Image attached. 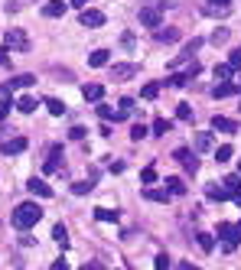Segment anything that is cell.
Masks as SVG:
<instances>
[{"mask_svg":"<svg viewBox=\"0 0 241 270\" xmlns=\"http://www.w3.org/2000/svg\"><path fill=\"white\" fill-rule=\"evenodd\" d=\"M39 218H43V209H39L36 202H23V205H16V209H13V225L20 228V231L33 228Z\"/></svg>","mask_w":241,"mask_h":270,"instance_id":"obj_1","label":"cell"},{"mask_svg":"<svg viewBox=\"0 0 241 270\" xmlns=\"http://www.w3.org/2000/svg\"><path fill=\"white\" fill-rule=\"evenodd\" d=\"M218 238H222L225 251H235V247L241 244V222H238V225H228V222H222V225H218Z\"/></svg>","mask_w":241,"mask_h":270,"instance_id":"obj_2","label":"cell"},{"mask_svg":"<svg viewBox=\"0 0 241 270\" xmlns=\"http://www.w3.org/2000/svg\"><path fill=\"white\" fill-rule=\"evenodd\" d=\"M3 46H7L10 52H30V39H26L23 30H7V36H3Z\"/></svg>","mask_w":241,"mask_h":270,"instance_id":"obj_3","label":"cell"},{"mask_svg":"<svg viewBox=\"0 0 241 270\" xmlns=\"http://www.w3.org/2000/svg\"><path fill=\"white\" fill-rule=\"evenodd\" d=\"M134 75H140L137 62H114V65H111V78H114V82H127V78H134Z\"/></svg>","mask_w":241,"mask_h":270,"instance_id":"obj_4","label":"cell"},{"mask_svg":"<svg viewBox=\"0 0 241 270\" xmlns=\"http://www.w3.org/2000/svg\"><path fill=\"white\" fill-rule=\"evenodd\" d=\"M30 85H36V75H16V78H10V82L0 85V98L10 94V91H16V88H30Z\"/></svg>","mask_w":241,"mask_h":270,"instance_id":"obj_5","label":"cell"},{"mask_svg":"<svg viewBox=\"0 0 241 270\" xmlns=\"http://www.w3.org/2000/svg\"><path fill=\"white\" fill-rule=\"evenodd\" d=\"M137 20L144 26H160V20H163V7H140V13H137Z\"/></svg>","mask_w":241,"mask_h":270,"instance_id":"obj_6","label":"cell"},{"mask_svg":"<svg viewBox=\"0 0 241 270\" xmlns=\"http://www.w3.org/2000/svg\"><path fill=\"white\" fill-rule=\"evenodd\" d=\"M82 26H88V30H98V26H104V13L95 7H85L82 10Z\"/></svg>","mask_w":241,"mask_h":270,"instance_id":"obj_7","label":"cell"},{"mask_svg":"<svg viewBox=\"0 0 241 270\" xmlns=\"http://www.w3.org/2000/svg\"><path fill=\"white\" fill-rule=\"evenodd\" d=\"M212 131H218V134H238V121H232V117H225V114H215V117H212Z\"/></svg>","mask_w":241,"mask_h":270,"instance_id":"obj_8","label":"cell"},{"mask_svg":"<svg viewBox=\"0 0 241 270\" xmlns=\"http://www.w3.org/2000/svg\"><path fill=\"white\" fill-rule=\"evenodd\" d=\"M173 160L183 163V166H186V173H195V170H199V160H195V153H193V150H186V147H179L176 153H173Z\"/></svg>","mask_w":241,"mask_h":270,"instance_id":"obj_9","label":"cell"},{"mask_svg":"<svg viewBox=\"0 0 241 270\" xmlns=\"http://www.w3.org/2000/svg\"><path fill=\"white\" fill-rule=\"evenodd\" d=\"M199 46H202V39H193V43H186V49H183V52H179L176 59L170 62V69H176V65H183V62H193V52H195Z\"/></svg>","mask_w":241,"mask_h":270,"instance_id":"obj_10","label":"cell"},{"mask_svg":"<svg viewBox=\"0 0 241 270\" xmlns=\"http://www.w3.org/2000/svg\"><path fill=\"white\" fill-rule=\"evenodd\" d=\"M26 189H30L33 195H39V199H52V189H49V182H43V179H36V176L26 182Z\"/></svg>","mask_w":241,"mask_h":270,"instance_id":"obj_11","label":"cell"},{"mask_svg":"<svg viewBox=\"0 0 241 270\" xmlns=\"http://www.w3.org/2000/svg\"><path fill=\"white\" fill-rule=\"evenodd\" d=\"M26 147H30V143H26V137H13V140H7V143H3V156H16V153H23Z\"/></svg>","mask_w":241,"mask_h":270,"instance_id":"obj_12","label":"cell"},{"mask_svg":"<svg viewBox=\"0 0 241 270\" xmlns=\"http://www.w3.org/2000/svg\"><path fill=\"white\" fill-rule=\"evenodd\" d=\"M153 39H156V43H176V39H179V30H176V26H166V30H163V26H156V30H153Z\"/></svg>","mask_w":241,"mask_h":270,"instance_id":"obj_13","label":"cell"},{"mask_svg":"<svg viewBox=\"0 0 241 270\" xmlns=\"http://www.w3.org/2000/svg\"><path fill=\"white\" fill-rule=\"evenodd\" d=\"M65 10H69V3H65V0H49L46 7H43V16H62Z\"/></svg>","mask_w":241,"mask_h":270,"instance_id":"obj_14","label":"cell"},{"mask_svg":"<svg viewBox=\"0 0 241 270\" xmlns=\"http://www.w3.org/2000/svg\"><path fill=\"white\" fill-rule=\"evenodd\" d=\"M98 114H101L104 117V121H124V117H131V114H124V111H121V108H111V104H98Z\"/></svg>","mask_w":241,"mask_h":270,"instance_id":"obj_15","label":"cell"},{"mask_svg":"<svg viewBox=\"0 0 241 270\" xmlns=\"http://www.w3.org/2000/svg\"><path fill=\"white\" fill-rule=\"evenodd\" d=\"M62 166V147H49V160H46V173H55Z\"/></svg>","mask_w":241,"mask_h":270,"instance_id":"obj_16","label":"cell"},{"mask_svg":"<svg viewBox=\"0 0 241 270\" xmlns=\"http://www.w3.org/2000/svg\"><path fill=\"white\" fill-rule=\"evenodd\" d=\"M88 65H92V69H104V65H108V49H95V52L88 55Z\"/></svg>","mask_w":241,"mask_h":270,"instance_id":"obj_17","label":"cell"},{"mask_svg":"<svg viewBox=\"0 0 241 270\" xmlns=\"http://www.w3.org/2000/svg\"><path fill=\"white\" fill-rule=\"evenodd\" d=\"M235 91H238V85H232V82H218V85L212 88V94H215V98H232Z\"/></svg>","mask_w":241,"mask_h":270,"instance_id":"obj_18","label":"cell"},{"mask_svg":"<svg viewBox=\"0 0 241 270\" xmlns=\"http://www.w3.org/2000/svg\"><path fill=\"white\" fill-rule=\"evenodd\" d=\"M82 94H85V101H101L104 88L98 85V82H92V85H85V88H82Z\"/></svg>","mask_w":241,"mask_h":270,"instance_id":"obj_19","label":"cell"},{"mask_svg":"<svg viewBox=\"0 0 241 270\" xmlns=\"http://www.w3.org/2000/svg\"><path fill=\"white\" fill-rule=\"evenodd\" d=\"M166 189H170V195H186V182L179 176H170L166 179Z\"/></svg>","mask_w":241,"mask_h":270,"instance_id":"obj_20","label":"cell"},{"mask_svg":"<svg viewBox=\"0 0 241 270\" xmlns=\"http://www.w3.org/2000/svg\"><path fill=\"white\" fill-rule=\"evenodd\" d=\"M205 195H209V199H215V202H222V199H228V189L225 185H205Z\"/></svg>","mask_w":241,"mask_h":270,"instance_id":"obj_21","label":"cell"},{"mask_svg":"<svg viewBox=\"0 0 241 270\" xmlns=\"http://www.w3.org/2000/svg\"><path fill=\"white\" fill-rule=\"evenodd\" d=\"M202 10L209 16H228V13H232V7H225V3H205Z\"/></svg>","mask_w":241,"mask_h":270,"instance_id":"obj_22","label":"cell"},{"mask_svg":"<svg viewBox=\"0 0 241 270\" xmlns=\"http://www.w3.org/2000/svg\"><path fill=\"white\" fill-rule=\"evenodd\" d=\"M173 131V121H166V117H156L153 121V134L156 137H163V134H170Z\"/></svg>","mask_w":241,"mask_h":270,"instance_id":"obj_23","label":"cell"},{"mask_svg":"<svg viewBox=\"0 0 241 270\" xmlns=\"http://www.w3.org/2000/svg\"><path fill=\"white\" fill-rule=\"evenodd\" d=\"M144 195H147L150 202H170V189H147Z\"/></svg>","mask_w":241,"mask_h":270,"instance_id":"obj_24","label":"cell"},{"mask_svg":"<svg viewBox=\"0 0 241 270\" xmlns=\"http://www.w3.org/2000/svg\"><path fill=\"white\" fill-rule=\"evenodd\" d=\"M195 241H199V247H202L205 254H209L212 247H215V238H212V234H209V231H199V234H195Z\"/></svg>","mask_w":241,"mask_h":270,"instance_id":"obj_25","label":"cell"},{"mask_svg":"<svg viewBox=\"0 0 241 270\" xmlns=\"http://www.w3.org/2000/svg\"><path fill=\"white\" fill-rule=\"evenodd\" d=\"M16 108L23 111V114H33V111H36V98H30V94H23V98L16 101Z\"/></svg>","mask_w":241,"mask_h":270,"instance_id":"obj_26","label":"cell"},{"mask_svg":"<svg viewBox=\"0 0 241 270\" xmlns=\"http://www.w3.org/2000/svg\"><path fill=\"white\" fill-rule=\"evenodd\" d=\"M43 104H46V108H49V114H55V117H59V114H65V104H62L59 98H46Z\"/></svg>","mask_w":241,"mask_h":270,"instance_id":"obj_27","label":"cell"},{"mask_svg":"<svg viewBox=\"0 0 241 270\" xmlns=\"http://www.w3.org/2000/svg\"><path fill=\"white\" fill-rule=\"evenodd\" d=\"M52 238H55V244L69 247V231H65V225H55V228H52Z\"/></svg>","mask_w":241,"mask_h":270,"instance_id":"obj_28","label":"cell"},{"mask_svg":"<svg viewBox=\"0 0 241 270\" xmlns=\"http://www.w3.org/2000/svg\"><path fill=\"white\" fill-rule=\"evenodd\" d=\"M195 150H202V153H205V150H212V134L209 131H202L199 137H195Z\"/></svg>","mask_w":241,"mask_h":270,"instance_id":"obj_29","label":"cell"},{"mask_svg":"<svg viewBox=\"0 0 241 270\" xmlns=\"http://www.w3.org/2000/svg\"><path fill=\"white\" fill-rule=\"evenodd\" d=\"M222 185H225V189H228V192H238V189H241V179H238V173H232V176H225V179H222Z\"/></svg>","mask_w":241,"mask_h":270,"instance_id":"obj_30","label":"cell"},{"mask_svg":"<svg viewBox=\"0 0 241 270\" xmlns=\"http://www.w3.org/2000/svg\"><path fill=\"white\" fill-rule=\"evenodd\" d=\"M92 189H95V176L85 179V182H75V185H72V192H75V195H85V192H92Z\"/></svg>","mask_w":241,"mask_h":270,"instance_id":"obj_31","label":"cell"},{"mask_svg":"<svg viewBox=\"0 0 241 270\" xmlns=\"http://www.w3.org/2000/svg\"><path fill=\"white\" fill-rule=\"evenodd\" d=\"M95 218L98 222H117V212L114 209H95Z\"/></svg>","mask_w":241,"mask_h":270,"instance_id":"obj_32","label":"cell"},{"mask_svg":"<svg viewBox=\"0 0 241 270\" xmlns=\"http://www.w3.org/2000/svg\"><path fill=\"white\" fill-rule=\"evenodd\" d=\"M232 65H228V62H225V65H215V78H218V82H228V78H232Z\"/></svg>","mask_w":241,"mask_h":270,"instance_id":"obj_33","label":"cell"},{"mask_svg":"<svg viewBox=\"0 0 241 270\" xmlns=\"http://www.w3.org/2000/svg\"><path fill=\"white\" fill-rule=\"evenodd\" d=\"M232 156H235V150L228 147V143H225V147H218V150H215V160H218V163H228Z\"/></svg>","mask_w":241,"mask_h":270,"instance_id":"obj_34","label":"cell"},{"mask_svg":"<svg viewBox=\"0 0 241 270\" xmlns=\"http://www.w3.org/2000/svg\"><path fill=\"white\" fill-rule=\"evenodd\" d=\"M16 101H10L7 94H3V98H0V121H7V114H10V108H13Z\"/></svg>","mask_w":241,"mask_h":270,"instance_id":"obj_35","label":"cell"},{"mask_svg":"<svg viewBox=\"0 0 241 270\" xmlns=\"http://www.w3.org/2000/svg\"><path fill=\"white\" fill-rule=\"evenodd\" d=\"M140 94H144L147 101H153L156 94H160V85H156V82H150V85H144V91H140Z\"/></svg>","mask_w":241,"mask_h":270,"instance_id":"obj_36","label":"cell"},{"mask_svg":"<svg viewBox=\"0 0 241 270\" xmlns=\"http://www.w3.org/2000/svg\"><path fill=\"white\" fill-rule=\"evenodd\" d=\"M153 267H156V270H170V267H173V261H170L166 254H156V257H153Z\"/></svg>","mask_w":241,"mask_h":270,"instance_id":"obj_37","label":"cell"},{"mask_svg":"<svg viewBox=\"0 0 241 270\" xmlns=\"http://www.w3.org/2000/svg\"><path fill=\"white\" fill-rule=\"evenodd\" d=\"M140 182H144V185H150V182H156V170H153V166H147V170L140 173Z\"/></svg>","mask_w":241,"mask_h":270,"instance_id":"obj_38","label":"cell"},{"mask_svg":"<svg viewBox=\"0 0 241 270\" xmlns=\"http://www.w3.org/2000/svg\"><path fill=\"white\" fill-rule=\"evenodd\" d=\"M212 43H215V46H222V43H228V30H225V26L212 33Z\"/></svg>","mask_w":241,"mask_h":270,"instance_id":"obj_39","label":"cell"},{"mask_svg":"<svg viewBox=\"0 0 241 270\" xmlns=\"http://www.w3.org/2000/svg\"><path fill=\"white\" fill-rule=\"evenodd\" d=\"M176 117H179V121H193V108H189V104H179Z\"/></svg>","mask_w":241,"mask_h":270,"instance_id":"obj_40","label":"cell"},{"mask_svg":"<svg viewBox=\"0 0 241 270\" xmlns=\"http://www.w3.org/2000/svg\"><path fill=\"white\" fill-rule=\"evenodd\" d=\"M147 127H144V124H134V131H131V140H144V137H147Z\"/></svg>","mask_w":241,"mask_h":270,"instance_id":"obj_41","label":"cell"},{"mask_svg":"<svg viewBox=\"0 0 241 270\" xmlns=\"http://www.w3.org/2000/svg\"><path fill=\"white\" fill-rule=\"evenodd\" d=\"M186 82H189V75H186V72H183V75H173L170 82H166V85H173V88H183V85H186Z\"/></svg>","mask_w":241,"mask_h":270,"instance_id":"obj_42","label":"cell"},{"mask_svg":"<svg viewBox=\"0 0 241 270\" xmlns=\"http://www.w3.org/2000/svg\"><path fill=\"white\" fill-rule=\"evenodd\" d=\"M26 3H33V0H10V3H7V10H10V13H16V10H23Z\"/></svg>","mask_w":241,"mask_h":270,"instance_id":"obj_43","label":"cell"},{"mask_svg":"<svg viewBox=\"0 0 241 270\" xmlns=\"http://www.w3.org/2000/svg\"><path fill=\"white\" fill-rule=\"evenodd\" d=\"M85 134H88L85 127H82V124H75V127H72V131H69V137H72V140H82V137H85Z\"/></svg>","mask_w":241,"mask_h":270,"instance_id":"obj_44","label":"cell"},{"mask_svg":"<svg viewBox=\"0 0 241 270\" xmlns=\"http://www.w3.org/2000/svg\"><path fill=\"white\" fill-rule=\"evenodd\" d=\"M7 65H10V49L0 46V69H7Z\"/></svg>","mask_w":241,"mask_h":270,"instance_id":"obj_45","label":"cell"},{"mask_svg":"<svg viewBox=\"0 0 241 270\" xmlns=\"http://www.w3.org/2000/svg\"><path fill=\"white\" fill-rule=\"evenodd\" d=\"M228 65H232L235 72H241V49H238V52H232V59H228Z\"/></svg>","mask_w":241,"mask_h":270,"instance_id":"obj_46","label":"cell"},{"mask_svg":"<svg viewBox=\"0 0 241 270\" xmlns=\"http://www.w3.org/2000/svg\"><path fill=\"white\" fill-rule=\"evenodd\" d=\"M121 111H124V114H131V111H134V101L131 98H121Z\"/></svg>","mask_w":241,"mask_h":270,"instance_id":"obj_47","label":"cell"},{"mask_svg":"<svg viewBox=\"0 0 241 270\" xmlns=\"http://www.w3.org/2000/svg\"><path fill=\"white\" fill-rule=\"evenodd\" d=\"M199 72H202V69H199V62H193V65H189V69H186V75H189V78H195V75H199Z\"/></svg>","mask_w":241,"mask_h":270,"instance_id":"obj_48","label":"cell"},{"mask_svg":"<svg viewBox=\"0 0 241 270\" xmlns=\"http://www.w3.org/2000/svg\"><path fill=\"white\" fill-rule=\"evenodd\" d=\"M121 43H124L127 49H134V33H124V39H121Z\"/></svg>","mask_w":241,"mask_h":270,"instance_id":"obj_49","label":"cell"},{"mask_svg":"<svg viewBox=\"0 0 241 270\" xmlns=\"http://www.w3.org/2000/svg\"><path fill=\"white\" fill-rule=\"evenodd\" d=\"M49 270H69V264H65V261H55V264H52Z\"/></svg>","mask_w":241,"mask_h":270,"instance_id":"obj_50","label":"cell"},{"mask_svg":"<svg viewBox=\"0 0 241 270\" xmlns=\"http://www.w3.org/2000/svg\"><path fill=\"white\" fill-rule=\"evenodd\" d=\"M85 3L88 0H72V7H78V10H85Z\"/></svg>","mask_w":241,"mask_h":270,"instance_id":"obj_51","label":"cell"},{"mask_svg":"<svg viewBox=\"0 0 241 270\" xmlns=\"http://www.w3.org/2000/svg\"><path fill=\"white\" fill-rule=\"evenodd\" d=\"M179 270H199L195 264H179Z\"/></svg>","mask_w":241,"mask_h":270,"instance_id":"obj_52","label":"cell"},{"mask_svg":"<svg viewBox=\"0 0 241 270\" xmlns=\"http://www.w3.org/2000/svg\"><path fill=\"white\" fill-rule=\"evenodd\" d=\"M232 199H235V205H238V209H241V189H238V192L232 195Z\"/></svg>","mask_w":241,"mask_h":270,"instance_id":"obj_53","label":"cell"},{"mask_svg":"<svg viewBox=\"0 0 241 270\" xmlns=\"http://www.w3.org/2000/svg\"><path fill=\"white\" fill-rule=\"evenodd\" d=\"M209 3H225V7H232V0H209Z\"/></svg>","mask_w":241,"mask_h":270,"instance_id":"obj_54","label":"cell"},{"mask_svg":"<svg viewBox=\"0 0 241 270\" xmlns=\"http://www.w3.org/2000/svg\"><path fill=\"white\" fill-rule=\"evenodd\" d=\"M238 176H241V163H238Z\"/></svg>","mask_w":241,"mask_h":270,"instance_id":"obj_55","label":"cell"},{"mask_svg":"<svg viewBox=\"0 0 241 270\" xmlns=\"http://www.w3.org/2000/svg\"><path fill=\"white\" fill-rule=\"evenodd\" d=\"M0 134H3V127H0Z\"/></svg>","mask_w":241,"mask_h":270,"instance_id":"obj_56","label":"cell"},{"mask_svg":"<svg viewBox=\"0 0 241 270\" xmlns=\"http://www.w3.org/2000/svg\"><path fill=\"white\" fill-rule=\"evenodd\" d=\"M238 108H241V104H238Z\"/></svg>","mask_w":241,"mask_h":270,"instance_id":"obj_57","label":"cell"}]
</instances>
